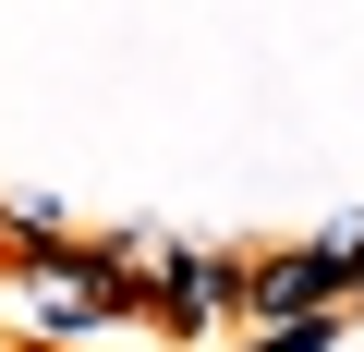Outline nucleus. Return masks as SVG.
Segmentation results:
<instances>
[{
	"label": "nucleus",
	"instance_id": "f03ea898",
	"mask_svg": "<svg viewBox=\"0 0 364 352\" xmlns=\"http://www.w3.org/2000/svg\"><path fill=\"white\" fill-rule=\"evenodd\" d=\"M158 328H182V340H195V328H219L231 304H243V267L231 255H158Z\"/></svg>",
	"mask_w": 364,
	"mask_h": 352
},
{
	"label": "nucleus",
	"instance_id": "f257e3e1",
	"mask_svg": "<svg viewBox=\"0 0 364 352\" xmlns=\"http://www.w3.org/2000/svg\"><path fill=\"white\" fill-rule=\"evenodd\" d=\"M352 267H364V231H328V243H291V255L243 267V304H255L267 328H279V316H328Z\"/></svg>",
	"mask_w": 364,
	"mask_h": 352
},
{
	"label": "nucleus",
	"instance_id": "7ed1b4c3",
	"mask_svg": "<svg viewBox=\"0 0 364 352\" xmlns=\"http://www.w3.org/2000/svg\"><path fill=\"white\" fill-rule=\"evenodd\" d=\"M255 352H328V316H279V328H267Z\"/></svg>",
	"mask_w": 364,
	"mask_h": 352
}]
</instances>
